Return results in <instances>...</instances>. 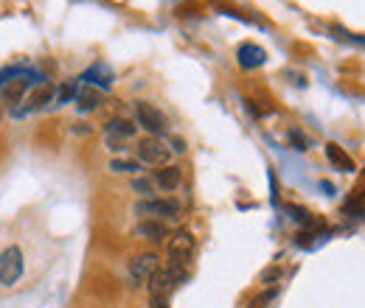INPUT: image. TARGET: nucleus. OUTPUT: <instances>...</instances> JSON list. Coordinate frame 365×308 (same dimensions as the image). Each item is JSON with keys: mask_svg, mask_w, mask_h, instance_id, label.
<instances>
[{"mask_svg": "<svg viewBox=\"0 0 365 308\" xmlns=\"http://www.w3.org/2000/svg\"><path fill=\"white\" fill-rule=\"evenodd\" d=\"M110 171H113V174H133V176H138L140 171H143V166H140L138 160L115 157V160H110Z\"/></svg>", "mask_w": 365, "mask_h": 308, "instance_id": "obj_17", "label": "nucleus"}, {"mask_svg": "<svg viewBox=\"0 0 365 308\" xmlns=\"http://www.w3.org/2000/svg\"><path fill=\"white\" fill-rule=\"evenodd\" d=\"M53 87L51 85H40L37 90H31L26 98H23V107H17L14 110V115L17 118H23V115H29V112H40V110H46L48 104H53Z\"/></svg>", "mask_w": 365, "mask_h": 308, "instance_id": "obj_8", "label": "nucleus"}, {"mask_svg": "<svg viewBox=\"0 0 365 308\" xmlns=\"http://www.w3.org/2000/svg\"><path fill=\"white\" fill-rule=\"evenodd\" d=\"M149 308H169V297H149Z\"/></svg>", "mask_w": 365, "mask_h": 308, "instance_id": "obj_19", "label": "nucleus"}, {"mask_svg": "<svg viewBox=\"0 0 365 308\" xmlns=\"http://www.w3.org/2000/svg\"><path fill=\"white\" fill-rule=\"evenodd\" d=\"M130 188H133V193H138L140 199H155V196H158V185H155L152 174H138V176H133Z\"/></svg>", "mask_w": 365, "mask_h": 308, "instance_id": "obj_15", "label": "nucleus"}, {"mask_svg": "<svg viewBox=\"0 0 365 308\" xmlns=\"http://www.w3.org/2000/svg\"><path fill=\"white\" fill-rule=\"evenodd\" d=\"M146 289H149V297H169V294L178 289V283H175V277L169 275V269L160 266V269L152 275V280L146 283Z\"/></svg>", "mask_w": 365, "mask_h": 308, "instance_id": "obj_11", "label": "nucleus"}, {"mask_svg": "<svg viewBox=\"0 0 365 308\" xmlns=\"http://www.w3.org/2000/svg\"><path fill=\"white\" fill-rule=\"evenodd\" d=\"M135 132H138V124L133 118H124V115L110 118L107 127H104V143H107V149H110L113 154H118V152H124L127 140L135 137Z\"/></svg>", "mask_w": 365, "mask_h": 308, "instance_id": "obj_4", "label": "nucleus"}, {"mask_svg": "<svg viewBox=\"0 0 365 308\" xmlns=\"http://www.w3.org/2000/svg\"><path fill=\"white\" fill-rule=\"evenodd\" d=\"M26 95H29V82L26 79H14L9 87L3 90V104L17 110V104H23Z\"/></svg>", "mask_w": 365, "mask_h": 308, "instance_id": "obj_14", "label": "nucleus"}, {"mask_svg": "<svg viewBox=\"0 0 365 308\" xmlns=\"http://www.w3.org/2000/svg\"><path fill=\"white\" fill-rule=\"evenodd\" d=\"M98 104H101V90H96V87L79 90V95H76V110H79V112H93Z\"/></svg>", "mask_w": 365, "mask_h": 308, "instance_id": "obj_16", "label": "nucleus"}, {"mask_svg": "<svg viewBox=\"0 0 365 308\" xmlns=\"http://www.w3.org/2000/svg\"><path fill=\"white\" fill-rule=\"evenodd\" d=\"M275 277H281V269H267V272L262 275V283H273Z\"/></svg>", "mask_w": 365, "mask_h": 308, "instance_id": "obj_20", "label": "nucleus"}, {"mask_svg": "<svg viewBox=\"0 0 365 308\" xmlns=\"http://www.w3.org/2000/svg\"><path fill=\"white\" fill-rule=\"evenodd\" d=\"M172 143L166 140V137H143V140H138L135 146V157L140 166H155V169H163V166H169L172 163Z\"/></svg>", "mask_w": 365, "mask_h": 308, "instance_id": "obj_3", "label": "nucleus"}, {"mask_svg": "<svg viewBox=\"0 0 365 308\" xmlns=\"http://www.w3.org/2000/svg\"><path fill=\"white\" fill-rule=\"evenodd\" d=\"M194 247H197V238L185 227L175 230L166 241V269H169V275L175 277L178 286L188 280V264L194 258Z\"/></svg>", "mask_w": 365, "mask_h": 308, "instance_id": "obj_1", "label": "nucleus"}, {"mask_svg": "<svg viewBox=\"0 0 365 308\" xmlns=\"http://www.w3.org/2000/svg\"><path fill=\"white\" fill-rule=\"evenodd\" d=\"M158 269H160L158 253H140V255H135L127 264V283H130V289H143Z\"/></svg>", "mask_w": 365, "mask_h": 308, "instance_id": "obj_5", "label": "nucleus"}, {"mask_svg": "<svg viewBox=\"0 0 365 308\" xmlns=\"http://www.w3.org/2000/svg\"><path fill=\"white\" fill-rule=\"evenodd\" d=\"M236 56H239V65L247 68V70H250V68H259V65L267 62V53H264L259 45H250V43L242 45V48L236 51Z\"/></svg>", "mask_w": 365, "mask_h": 308, "instance_id": "obj_12", "label": "nucleus"}, {"mask_svg": "<svg viewBox=\"0 0 365 308\" xmlns=\"http://www.w3.org/2000/svg\"><path fill=\"white\" fill-rule=\"evenodd\" d=\"M135 235L143 238V241H149V244H166L172 233H169V224H163V221L140 219L135 224Z\"/></svg>", "mask_w": 365, "mask_h": 308, "instance_id": "obj_9", "label": "nucleus"}, {"mask_svg": "<svg viewBox=\"0 0 365 308\" xmlns=\"http://www.w3.org/2000/svg\"><path fill=\"white\" fill-rule=\"evenodd\" d=\"M326 157H329V163L331 166H337L340 171H346V174H354V160L337 146V143H329L326 146Z\"/></svg>", "mask_w": 365, "mask_h": 308, "instance_id": "obj_13", "label": "nucleus"}, {"mask_svg": "<svg viewBox=\"0 0 365 308\" xmlns=\"http://www.w3.org/2000/svg\"><path fill=\"white\" fill-rule=\"evenodd\" d=\"M155 185H158V191H163V193H172V191H178L182 185V169L180 166H175V163H169V166H163V169H158L155 174Z\"/></svg>", "mask_w": 365, "mask_h": 308, "instance_id": "obj_10", "label": "nucleus"}, {"mask_svg": "<svg viewBox=\"0 0 365 308\" xmlns=\"http://www.w3.org/2000/svg\"><path fill=\"white\" fill-rule=\"evenodd\" d=\"M79 95V90H76V82H68V85H62L59 92L53 95V107H62V104H68L71 98H76Z\"/></svg>", "mask_w": 365, "mask_h": 308, "instance_id": "obj_18", "label": "nucleus"}, {"mask_svg": "<svg viewBox=\"0 0 365 308\" xmlns=\"http://www.w3.org/2000/svg\"><path fill=\"white\" fill-rule=\"evenodd\" d=\"M23 277V253L9 247L0 253V286H14Z\"/></svg>", "mask_w": 365, "mask_h": 308, "instance_id": "obj_7", "label": "nucleus"}, {"mask_svg": "<svg viewBox=\"0 0 365 308\" xmlns=\"http://www.w3.org/2000/svg\"><path fill=\"white\" fill-rule=\"evenodd\" d=\"M135 124L140 129H146L152 137H160V134L166 132V127H169L166 115L152 101H135Z\"/></svg>", "mask_w": 365, "mask_h": 308, "instance_id": "obj_6", "label": "nucleus"}, {"mask_svg": "<svg viewBox=\"0 0 365 308\" xmlns=\"http://www.w3.org/2000/svg\"><path fill=\"white\" fill-rule=\"evenodd\" d=\"M138 219H155L163 221V224H172V221H180V202L172 199V196H155V199H138L135 208H133Z\"/></svg>", "mask_w": 365, "mask_h": 308, "instance_id": "obj_2", "label": "nucleus"}]
</instances>
